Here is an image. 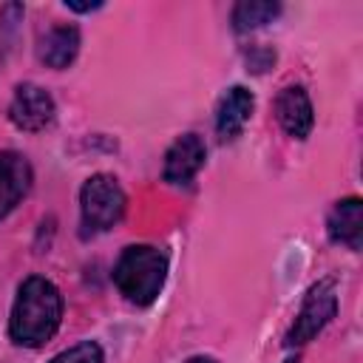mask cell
Listing matches in <instances>:
<instances>
[{"instance_id":"cell-1","label":"cell","mask_w":363,"mask_h":363,"mask_svg":"<svg viewBox=\"0 0 363 363\" xmlns=\"http://www.w3.org/2000/svg\"><path fill=\"white\" fill-rule=\"evenodd\" d=\"M62 320V295L60 289L43 278L31 275L17 286V298L9 318V335L17 346L37 349L54 337Z\"/></svg>"},{"instance_id":"cell-2","label":"cell","mask_w":363,"mask_h":363,"mask_svg":"<svg viewBox=\"0 0 363 363\" xmlns=\"http://www.w3.org/2000/svg\"><path fill=\"white\" fill-rule=\"evenodd\" d=\"M167 278V255L153 244H130L113 264L116 289L136 306H150Z\"/></svg>"},{"instance_id":"cell-3","label":"cell","mask_w":363,"mask_h":363,"mask_svg":"<svg viewBox=\"0 0 363 363\" xmlns=\"http://www.w3.org/2000/svg\"><path fill=\"white\" fill-rule=\"evenodd\" d=\"M125 190L111 173H94L79 190V216L85 233H105L125 216Z\"/></svg>"},{"instance_id":"cell-4","label":"cell","mask_w":363,"mask_h":363,"mask_svg":"<svg viewBox=\"0 0 363 363\" xmlns=\"http://www.w3.org/2000/svg\"><path fill=\"white\" fill-rule=\"evenodd\" d=\"M335 312H337L335 281H329V278L326 281H318L306 292V298H303V303H301V309H298V315H295V320H292L284 343L286 346H303V343H309L318 332H323V326L335 318Z\"/></svg>"},{"instance_id":"cell-5","label":"cell","mask_w":363,"mask_h":363,"mask_svg":"<svg viewBox=\"0 0 363 363\" xmlns=\"http://www.w3.org/2000/svg\"><path fill=\"white\" fill-rule=\"evenodd\" d=\"M54 116H57V105L45 88H40L37 82H20L14 88V96L9 105V119L14 128L37 133V130H45L54 122Z\"/></svg>"},{"instance_id":"cell-6","label":"cell","mask_w":363,"mask_h":363,"mask_svg":"<svg viewBox=\"0 0 363 363\" xmlns=\"http://www.w3.org/2000/svg\"><path fill=\"white\" fill-rule=\"evenodd\" d=\"M204 159H207L204 139L199 133H184L167 147L164 164H162V179L167 184H190L193 176L201 170Z\"/></svg>"},{"instance_id":"cell-7","label":"cell","mask_w":363,"mask_h":363,"mask_svg":"<svg viewBox=\"0 0 363 363\" xmlns=\"http://www.w3.org/2000/svg\"><path fill=\"white\" fill-rule=\"evenodd\" d=\"M34 173L23 153L0 150V218H6L31 190Z\"/></svg>"},{"instance_id":"cell-8","label":"cell","mask_w":363,"mask_h":363,"mask_svg":"<svg viewBox=\"0 0 363 363\" xmlns=\"http://www.w3.org/2000/svg\"><path fill=\"white\" fill-rule=\"evenodd\" d=\"M275 116L289 136L306 139L315 125V111H312V99H309L306 88L286 85L275 99Z\"/></svg>"},{"instance_id":"cell-9","label":"cell","mask_w":363,"mask_h":363,"mask_svg":"<svg viewBox=\"0 0 363 363\" xmlns=\"http://www.w3.org/2000/svg\"><path fill=\"white\" fill-rule=\"evenodd\" d=\"M326 233L332 244H340L346 250H360L363 244V201L357 196L340 199L326 218Z\"/></svg>"},{"instance_id":"cell-10","label":"cell","mask_w":363,"mask_h":363,"mask_svg":"<svg viewBox=\"0 0 363 363\" xmlns=\"http://www.w3.org/2000/svg\"><path fill=\"white\" fill-rule=\"evenodd\" d=\"M252 108H255L252 91H247L244 85H233L216 108V133H218V139L221 142L235 139L247 128V122L252 116Z\"/></svg>"},{"instance_id":"cell-11","label":"cell","mask_w":363,"mask_h":363,"mask_svg":"<svg viewBox=\"0 0 363 363\" xmlns=\"http://www.w3.org/2000/svg\"><path fill=\"white\" fill-rule=\"evenodd\" d=\"M79 54V28L68 26V23H57L51 26L37 45V57L40 62H45L48 68H68Z\"/></svg>"},{"instance_id":"cell-12","label":"cell","mask_w":363,"mask_h":363,"mask_svg":"<svg viewBox=\"0 0 363 363\" xmlns=\"http://www.w3.org/2000/svg\"><path fill=\"white\" fill-rule=\"evenodd\" d=\"M278 14H281V3H275V0H241L233 9V28L252 31V28L272 23Z\"/></svg>"},{"instance_id":"cell-13","label":"cell","mask_w":363,"mask_h":363,"mask_svg":"<svg viewBox=\"0 0 363 363\" xmlns=\"http://www.w3.org/2000/svg\"><path fill=\"white\" fill-rule=\"evenodd\" d=\"M102 360H105V357H102L99 343H94V340H82V343H77V346L60 352V354L51 357L48 363H102Z\"/></svg>"},{"instance_id":"cell-14","label":"cell","mask_w":363,"mask_h":363,"mask_svg":"<svg viewBox=\"0 0 363 363\" xmlns=\"http://www.w3.org/2000/svg\"><path fill=\"white\" fill-rule=\"evenodd\" d=\"M272 62H275V51H272V48L255 45V48H250V51H247V65H250V71H255V74L267 71Z\"/></svg>"},{"instance_id":"cell-15","label":"cell","mask_w":363,"mask_h":363,"mask_svg":"<svg viewBox=\"0 0 363 363\" xmlns=\"http://www.w3.org/2000/svg\"><path fill=\"white\" fill-rule=\"evenodd\" d=\"M65 6L71 9V11H82V14H88V11H96V9H102V3L96 0V3H77V0H65Z\"/></svg>"},{"instance_id":"cell-16","label":"cell","mask_w":363,"mask_h":363,"mask_svg":"<svg viewBox=\"0 0 363 363\" xmlns=\"http://www.w3.org/2000/svg\"><path fill=\"white\" fill-rule=\"evenodd\" d=\"M187 363H218L216 357H210V354H193Z\"/></svg>"},{"instance_id":"cell-17","label":"cell","mask_w":363,"mask_h":363,"mask_svg":"<svg viewBox=\"0 0 363 363\" xmlns=\"http://www.w3.org/2000/svg\"><path fill=\"white\" fill-rule=\"evenodd\" d=\"M284 363H298V357H289V360H284Z\"/></svg>"}]
</instances>
